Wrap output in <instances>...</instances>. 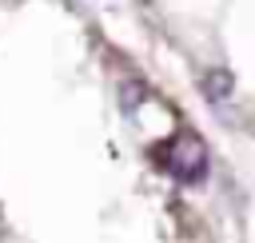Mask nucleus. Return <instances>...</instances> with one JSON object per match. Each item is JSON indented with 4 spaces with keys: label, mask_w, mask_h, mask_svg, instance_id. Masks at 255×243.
<instances>
[{
    "label": "nucleus",
    "mask_w": 255,
    "mask_h": 243,
    "mask_svg": "<svg viewBox=\"0 0 255 243\" xmlns=\"http://www.w3.org/2000/svg\"><path fill=\"white\" fill-rule=\"evenodd\" d=\"M227 88H231V72H211V76L203 80V92H207V96H223Z\"/></svg>",
    "instance_id": "1"
}]
</instances>
